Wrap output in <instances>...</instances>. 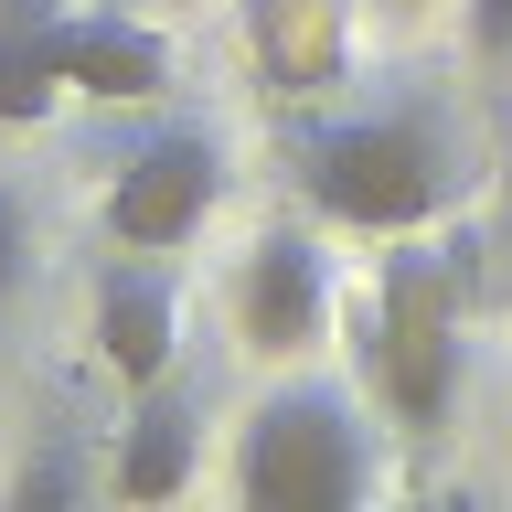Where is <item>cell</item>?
Returning a JSON list of instances; mask_svg holds the SVG:
<instances>
[{"instance_id":"obj_1","label":"cell","mask_w":512,"mask_h":512,"mask_svg":"<svg viewBox=\"0 0 512 512\" xmlns=\"http://www.w3.org/2000/svg\"><path fill=\"white\" fill-rule=\"evenodd\" d=\"M288 182L320 224L352 235H427L470 203V150L448 128L438 96H384V107H342L288 139Z\"/></svg>"},{"instance_id":"obj_4","label":"cell","mask_w":512,"mask_h":512,"mask_svg":"<svg viewBox=\"0 0 512 512\" xmlns=\"http://www.w3.org/2000/svg\"><path fill=\"white\" fill-rule=\"evenodd\" d=\"M214 203H224V139L203 118H160L107 171V235L139 256H182L214 224Z\"/></svg>"},{"instance_id":"obj_7","label":"cell","mask_w":512,"mask_h":512,"mask_svg":"<svg viewBox=\"0 0 512 512\" xmlns=\"http://www.w3.org/2000/svg\"><path fill=\"white\" fill-rule=\"evenodd\" d=\"M96 352H107V374H118L128 395L182 363V288H171L160 256L128 246V256L96 267Z\"/></svg>"},{"instance_id":"obj_6","label":"cell","mask_w":512,"mask_h":512,"mask_svg":"<svg viewBox=\"0 0 512 512\" xmlns=\"http://www.w3.org/2000/svg\"><path fill=\"white\" fill-rule=\"evenodd\" d=\"M54 75H64V96H96V107H150V96L171 86V32L139 22V11H118V0H96V11L64 0Z\"/></svg>"},{"instance_id":"obj_11","label":"cell","mask_w":512,"mask_h":512,"mask_svg":"<svg viewBox=\"0 0 512 512\" xmlns=\"http://www.w3.org/2000/svg\"><path fill=\"white\" fill-rule=\"evenodd\" d=\"M470 54L480 64H512V0H470Z\"/></svg>"},{"instance_id":"obj_2","label":"cell","mask_w":512,"mask_h":512,"mask_svg":"<svg viewBox=\"0 0 512 512\" xmlns=\"http://www.w3.org/2000/svg\"><path fill=\"white\" fill-rule=\"evenodd\" d=\"M384 491V427L363 384L342 374H288L267 384L235 427V502L256 512H352Z\"/></svg>"},{"instance_id":"obj_10","label":"cell","mask_w":512,"mask_h":512,"mask_svg":"<svg viewBox=\"0 0 512 512\" xmlns=\"http://www.w3.org/2000/svg\"><path fill=\"white\" fill-rule=\"evenodd\" d=\"M22 267H32V203L0 182V299L22 288Z\"/></svg>"},{"instance_id":"obj_5","label":"cell","mask_w":512,"mask_h":512,"mask_svg":"<svg viewBox=\"0 0 512 512\" xmlns=\"http://www.w3.org/2000/svg\"><path fill=\"white\" fill-rule=\"evenodd\" d=\"M235 331L267 363H299V352L331 342V256H320L310 224H256L246 267H235Z\"/></svg>"},{"instance_id":"obj_12","label":"cell","mask_w":512,"mask_h":512,"mask_svg":"<svg viewBox=\"0 0 512 512\" xmlns=\"http://www.w3.org/2000/svg\"><path fill=\"white\" fill-rule=\"evenodd\" d=\"M395 11H416V0H395Z\"/></svg>"},{"instance_id":"obj_3","label":"cell","mask_w":512,"mask_h":512,"mask_svg":"<svg viewBox=\"0 0 512 512\" xmlns=\"http://www.w3.org/2000/svg\"><path fill=\"white\" fill-rule=\"evenodd\" d=\"M459 278H448V256L406 246V256H384V278H374V320H363V374H374L384 416L395 427H448L459 416Z\"/></svg>"},{"instance_id":"obj_9","label":"cell","mask_w":512,"mask_h":512,"mask_svg":"<svg viewBox=\"0 0 512 512\" xmlns=\"http://www.w3.org/2000/svg\"><path fill=\"white\" fill-rule=\"evenodd\" d=\"M54 22H64V0H0V128H43L54 118Z\"/></svg>"},{"instance_id":"obj_8","label":"cell","mask_w":512,"mask_h":512,"mask_svg":"<svg viewBox=\"0 0 512 512\" xmlns=\"http://www.w3.org/2000/svg\"><path fill=\"white\" fill-rule=\"evenodd\" d=\"M192 470H203V395L182 384V363L160 384H139L128 395V427H118V459H107V491L118 502H171V491H192Z\"/></svg>"}]
</instances>
